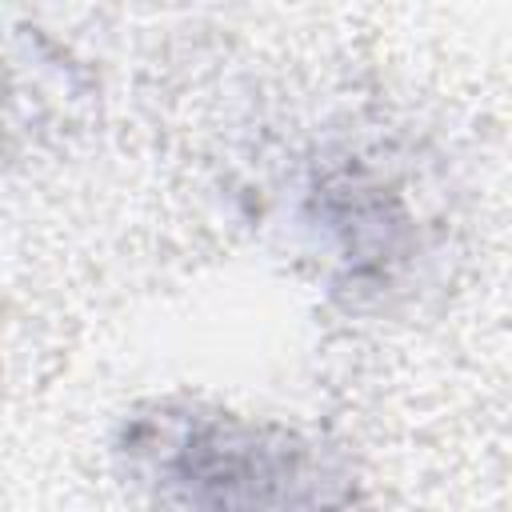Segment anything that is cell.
I'll list each match as a JSON object with an SVG mask.
<instances>
[{"label": "cell", "instance_id": "cell-1", "mask_svg": "<svg viewBox=\"0 0 512 512\" xmlns=\"http://www.w3.org/2000/svg\"><path fill=\"white\" fill-rule=\"evenodd\" d=\"M132 448L180 512H348L352 500L312 440L228 412L148 416Z\"/></svg>", "mask_w": 512, "mask_h": 512}]
</instances>
